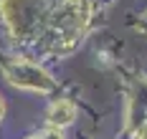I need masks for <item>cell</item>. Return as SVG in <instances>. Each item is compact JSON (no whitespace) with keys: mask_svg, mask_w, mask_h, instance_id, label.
Instances as JSON below:
<instances>
[{"mask_svg":"<svg viewBox=\"0 0 147 139\" xmlns=\"http://www.w3.org/2000/svg\"><path fill=\"white\" fill-rule=\"evenodd\" d=\"M13 38L38 53L71 51L89 25V0H0Z\"/></svg>","mask_w":147,"mask_h":139,"instance_id":"cell-1","label":"cell"},{"mask_svg":"<svg viewBox=\"0 0 147 139\" xmlns=\"http://www.w3.org/2000/svg\"><path fill=\"white\" fill-rule=\"evenodd\" d=\"M5 74L10 78V84L20 86V89H33V91H51L53 89V81L48 78V74L41 71L36 63H30V61L13 63V66L5 68Z\"/></svg>","mask_w":147,"mask_h":139,"instance_id":"cell-2","label":"cell"},{"mask_svg":"<svg viewBox=\"0 0 147 139\" xmlns=\"http://www.w3.org/2000/svg\"><path fill=\"white\" fill-rule=\"evenodd\" d=\"M74 114H76V109H74L71 101H66V99H59L51 111H48V122L53 124V126H66V124L74 119Z\"/></svg>","mask_w":147,"mask_h":139,"instance_id":"cell-3","label":"cell"},{"mask_svg":"<svg viewBox=\"0 0 147 139\" xmlns=\"http://www.w3.org/2000/svg\"><path fill=\"white\" fill-rule=\"evenodd\" d=\"M33 139H61V134H56V132H48V134H43V137H33Z\"/></svg>","mask_w":147,"mask_h":139,"instance_id":"cell-4","label":"cell"},{"mask_svg":"<svg viewBox=\"0 0 147 139\" xmlns=\"http://www.w3.org/2000/svg\"><path fill=\"white\" fill-rule=\"evenodd\" d=\"M137 139H147V124L140 129V134H137Z\"/></svg>","mask_w":147,"mask_h":139,"instance_id":"cell-5","label":"cell"},{"mask_svg":"<svg viewBox=\"0 0 147 139\" xmlns=\"http://www.w3.org/2000/svg\"><path fill=\"white\" fill-rule=\"evenodd\" d=\"M3 114H5V106H3V101H0V119H3Z\"/></svg>","mask_w":147,"mask_h":139,"instance_id":"cell-6","label":"cell"}]
</instances>
